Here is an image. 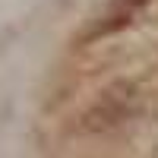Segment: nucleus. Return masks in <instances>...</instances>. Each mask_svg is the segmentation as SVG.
Listing matches in <instances>:
<instances>
[{
    "label": "nucleus",
    "mask_w": 158,
    "mask_h": 158,
    "mask_svg": "<svg viewBox=\"0 0 158 158\" xmlns=\"http://www.w3.org/2000/svg\"><path fill=\"white\" fill-rule=\"evenodd\" d=\"M139 3H146V0H111V19H127Z\"/></svg>",
    "instance_id": "1"
}]
</instances>
